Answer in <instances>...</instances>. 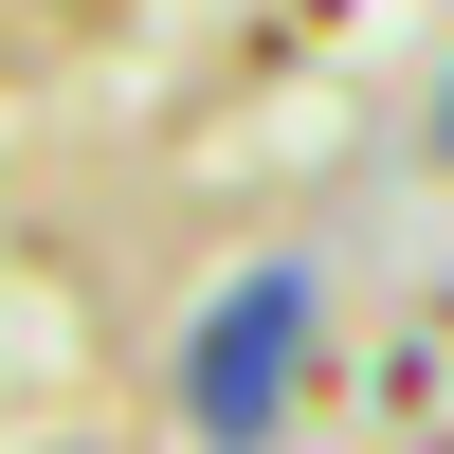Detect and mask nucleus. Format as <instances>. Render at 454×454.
Returning <instances> with one entry per match:
<instances>
[{
	"instance_id": "obj_1",
	"label": "nucleus",
	"mask_w": 454,
	"mask_h": 454,
	"mask_svg": "<svg viewBox=\"0 0 454 454\" xmlns=\"http://www.w3.org/2000/svg\"><path fill=\"white\" fill-rule=\"evenodd\" d=\"M291 346H309V254H273V273H237V291L200 309V346H182V419H200V436H273Z\"/></svg>"
},
{
	"instance_id": "obj_2",
	"label": "nucleus",
	"mask_w": 454,
	"mask_h": 454,
	"mask_svg": "<svg viewBox=\"0 0 454 454\" xmlns=\"http://www.w3.org/2000/svg\"><path fill=\"white\" fill-rule=\"evenodd\" d=\"M436 145H454V91H436Z\"/></svg>"
}]
</instances>
